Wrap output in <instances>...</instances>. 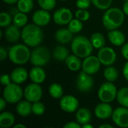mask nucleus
Returning a JSON list of instances; mask_svg holds the SVG:
<instances>
[{"label":"nucleus","mask_w":128,"mask_h":128,"mask_svg":"<svg viewBox=\"0 0 128 128\" xmlns=\"http://www.w3.org/2000/svg\"><path fill=\"white\" fill-rule=\"evenodd\" d=\"M123 11L126 16H128V1L125 2V3L123 5Z\"/></svg>","instance_id":"46"},{"label":"nucleus","mask_w":128,"mask_h":128,"mask_svg":"<svg viewBox=\"0 0 128 128\" xmlns=\"http://www.w3.org/2000/svg\"><path fill=\"white\" fill-rule=\"evenodd\" d=\"M44 32L40 26L36 24H28L24 26L21 38L24 44L30 47L40 46L44 40Z\"/></svg>","instance_id":"1"},{"label":"nucleus","mask_w":128,"mask_h":128,"mask_svg":"<svg viewBox=\"0 0 128 128\" xmlns=\"http://www.w3.org/2000/svg\"><path fill=\"white\" fill-rule=\"evenodd\" d=\"M79 100L73 95H66L61 98L60 107L67 113H73L77 111L79 108Z\"/></svg>","instance_id":"12"},{"label":"nucleus","mask_w":128,"mask_h":128,"mask_svg":"<svg viewBox=\"0 0 128 128\" xmlns=\"http://www.w3.org/2000/svg\"><path fill=\"white\" fill-rule=\"evenodd\" d=\"M75 16L76 19L82 22H86L89 20L90 13L87 10V9H79L76 11Z\"/></svg>","instance_id":"38"},{"label":"nucleus","mask_w":128,"mask_h":128,"mask_svg":"<svg viewBox=\"0 0 128 128\" xmlns=\"http://www.w3.org/2000/svg\"><path fill=\"white\" fill-rule=\"evenodd\" d=\"M22 32H20V28L14 24L8 26L4 32V36L6 40L10 43H16L21 38Z\"/></svg>","instance_id":"17"},{"label":"nucleus","mask_w":128,"mask_h":128,"mask_svg":"<svg viewBox=\"0 0 128 128\" xmlns=\"http://www.w3.org/2000/svg\"><path fill=\"white\" fill-rule=\"evenodd\" d=\"M17 8L20 12L28 14L30 13L34 8L33 0H19L17 2Z\"/></svg>","instance_id":"30"},{"label":"nucleus","mask_w":128,"mask_h":128,"mask_svg":"<svg viewBox=\"0 0 128 128\" xmlns=\"http://www.w3.org/2000/svg\"><path fill=\"white\" fill-rule=\"evenodd\" d=\"M123 1H124V2H128V0H123Z\"/></svg>","instance_id":"51"},{"label":"nucleus","mask_w":128,"mask_h":128,"mask_svg":"<svg viewBox=\"0 0 128 128\" xmlns=\"http://www.w3.org/2000/svg\"><path fill=\"white\" fill-rule=\"evenodd\" d=\"M122 56L128 61V43H126L123 45L122 48Z\"/></svg>","instance_id":"43"},{"label":"nucleus","mask_w":128,"mask_h":128,"mask_svg":"<svg viewBox=\"0 0 128 128\" xmlns=\"http://www.w3.org/2000/svg\"><path fill=\"white\" fill-rule=\"evenodd\" d=\"M45 106L40 101L32 104V113L36 116H42L45 112Z\"/></svg>","instance_id":"37"},{"label":"nucleus","mask_w":128,"mask_h":128,"mask_svg":"<svg viewBox=\"0 0 128 128\" xmlns=\"http://www.w3.org/2000/svg\"><path fill=\"white\" fill-rule=\"evenodd\" d=\"M49 93L50 96L55 99H60L63 96L64 90L62 86L58 83H52L49 88Z\"/></svg>","instance_id":"28"},{"label":"nucleus","mask_w":128,"mask_h":128,"mask_svg":"<svg viewBox=\"0 0 128 128\" xmlns=\"http://www.w3.org/2000/svg\"><path fill=\"white\" fill-rule=\"evenodd\" d=\"M54 22L58 26H65L73 20L72 11L67 8L58 9L53 15Z\"/></svg>","instance_id":"14"},{"label":"nucleus","mask_w":128,"mask_h":128,"mask_svg":"<svg viewBox=\"0 0 128 128\" xmlns=\"http://www.w3.org/2000/svg\"><path fill=\"white\" fill-rule=\"evenodd\" d=\"M60 1H63L64 2V1H67V0H60Z\"/></svg>","instance_id":"52"},{"label":"nucleus","mask_w":128,"mask_h":128,"mask_svg":"<svg viewBox=\"0 0 128 128\" xmlns=\"http://www.w3.org/2000/svg\"><path fill=\"white\" fill-rule=\"evenodd\" d=\"M82 28H83L82 21L78 19H73L68 24V29L73 34H76L80 32L82 30Z\"/></svg>","instance_id":"33"},{"label":"nucleus","mask_w":128,"mask_h":128,"mask_svg":"<svg viewBox=\"0 0 128 128\" xmlns=\"http://www.w3.org/2000/svg\"><path fill=\"white\" fill-rule=\"evenodd\" d=\"M124 13L118 8H110L103 16L102 22L108 31L115 30L122 26L124 21Z\"/></svg>","instance_id":"2"},{"label":"nucleus","mask_w":128,"mask_h":128,"mask_svg":"<svg viewBox=\"0 0 128 128\" xmlns=\"http://www.w3.org/2000/svg\"><path fill=\"white\" fill-rule=\"evenodd\" d=\"M51 53L46 47L38 46L31 52L30 62L34 66L44 67L49 63Z\"/></svg>","instance_id":"5"},{"label":"nucleus","mask_w":128,"mask_h":128,"mask_svg":"<svg viewBox=\"0 0 128 128\" xmlns=\"http://www.w3.org/2000/svg\"><path fill=\"white\" fill-rule=\"evenodd\" d=\"M56 40L62 44H68L73 40V33L68 28H60L55 34Z\"/></svg>","instance_id":"21"},{"label":"nucleus","mask_w":128,"mask_h":128,"mask_svg":"<svg viewBox=\"0 0 128 128\" xmlns=\"http://www.w3.org/2000/svg\"><path fill=\"white\" fill-rule=\"evenodd\" d=\"M116 99L122 106L128 108V88H122L118 91Z\"/></svg>","instance_id":"31"},{"label":"nucleus","mask_w":128,"mask_h":128,"mask_svg":"<svg viewBox=\"0 0 128 128\" xmlns=\"http://www.w3.org/2000/svg\"><path fill=\"white\" fill-rule=\"evenodd\" d=\"M2 1L8 4H14L17 3L19 0H2Z\"/></svg>","instance_id":"47"},{"label":"nucleus","mask_w":128,"mask_h":128,"mask_svg":"<svg viewBox=\"0 0 128 128\" xmlns=\"http://www.w3.org/2000/svg\"><path fill=\"white\" fill-rule=\"evenodd\" d=\"M33 22L40 27L47 26L51 21V16L49 10L44 9L35 11L32 16Z\"/></svg>","instance_id":"16"},{"label":"nucleus","mask_w":128,"mask_h":128,"mask_svg":"<svg viewBox=\"0 0 128 128\" xmlns=\"http://www.w3.org/2000/svg\"><path fill=\"white\" fill-rule=\"evenodd\" d=\"M94 86V80L92 75L88 74L85 71H82L76 79V87L82 92H87L92 89Z\"/></svg>","instance_id":"11"},{"label":"nucleus","mask_w":128,"mask_h":128,"mask_svg":"<svg viewBox=\"0 0 128 128\" xmlns=\"http://www.w3.org/2000/svg\"><path fill=\"white\" fill-rule=\"evenodd\" d=\"M92 2L99 10H106L111 7L112 0H92Z\"/></svg>","instance_id":"34"},{"label":"nucleus","mask_w":128,"mask_h":128,"mask_svg":"<svg viewBox=\"0 0 128 128\" xmlns=\"http://www.w3.org/2000/svg\"><path fill=\"white\" fill-rule=\"evenodd\" d=\"M7 56H8V52H7L6 49L3 46H1L0 47V60H1V62H3L7 58Z\"/></svg>","instance_id":"41"},{"label":"nucleus","mask_w":128,"mask_h":128,"mask_svg":"<svg viewBox=\"0 0 128 128\" xmlns=\"http://www.w3.org/2000/svg\"><path fill=\"white\" fill-rule=\"evenodd\" d=\"M16 111L22 117H28L32 112V103L28 100L20 101L16 107Z\"/></svg>","instance_id":"22"},{"label":"nucleus","mask_w":128,"mask_h":128,"mask_svg":"<svg viewBox=\"0 0 128 128\" xmlns=\"http://www.w3.org/2000/svg\"><path fill=\"white\" fill-rule=\"evenodd\" d=\"M123 75H124V77L126 79V80L128 81V61L124 65V68H123Z\"/></svg>","instance_id":"45"},{"label":"nucleus","mask_w":128,"mask_h":128,"mask_svg":"<svg viewBox=\"0 0 128 128\" xmlns=\"http://www.w3.org/2000/svg\"><path fill=\"white\" fill-rule=\"evenodd\" d=\"M98 57L100 63L104 66H112L116 61L117 55L115 50L111 47H103L100 49Z\"/></svg>","instance_id":"9"},{"label":"nucleus","mask_w":128,"mask_h":128,"mask_svg":"<svg viewBox=\"0 0 128 128\" xmlns=\"http://www.w3.org/2000/svg\"><path fill=\"white\" fill-rule=\"evenodd\" d=\"M29 76L28 71L23 68H15L10 74V77L12 80V82L16 84H22L26 81Z\"/></svg>","instance_id":"20"},{"label":"nucleus","mask_w":128,"mask_h":128,"mask_svg":"<svg viewBox=\"0 0 128 128\" xmlns=\"http://www.w3.org/2000/svg\"><path fill=\"white\" fill-rule=\"evenodd\" d=\"M112 128V126L110 125V124H103V125H100V128Z\"/></svg>","instance_id":"49"},{"label":"nucleus","mask_w":128,"mask_h":128,"mask_svg":"<svg viewBox=\"0 0 128 128\" xmlns=\"http://www.w3.org/2000/svg\"><path fill=\"white\" fill-rule=\"evenodd\" d=\"M104 75L105 79L108 82H116L117 79L118 78V72L117 69L112 66H108L105 69Z\"/></svg>","instance_id":"29"},{"label":"nucleus","mask_w":128,"mask_h":128,"mask_svg":"<svg viewBox=\"0 0 128 128\" xmlns=\"http://www.w3.org/2000/svg\"><path fill=\"white\" fill-rule=\"evenodd\" d=\"M15 123V116L10 112H2L0 114V127L8 128L12 127Z\"/></svg>","instance_id":"25"},{"label":"nucleus","mask_w":128,"mask_h":128,"mask_svg":"<svg viewBox=\"0 0 128 128\" xmlns=\"http://www.w3.org/2000/svg\"><path fill=\"white\" fill-rule=\"evenodd\" d=\"M67 67L71 71L76 72L80 70L82 68V62L80 60V58L76 55H69V56L64 61Z\"/></svg>","instance_id":"23"},{"label":"nucleus","mask_w":128,"mask_h":128,"mask_svg":"<svg viewBox=\"0 0 128 128\" xmlns=\"http://www.w3.org/2000/svg\"><path fill=\"white\" fill-rule=\"evenodd\" d=\"M113 122L120 128H128V108L118 107L113 112L112 116Z\"/></svg>","instance_id":"13"},{"label":"nucleus","mask_w":128,"mask_h":128,"mask_svg":"<svg viewBox=\"0 0 128 128\" xmlns=\"http://www.w3.org/2000/svg\"><path fill=\"white\" fill-rule=\"evenodd\" d=\"M92 3V0H77L76 5L79 9H88Z\"/></svg>","instance_id":"39"},{"label":"nucleus","mask_w":128,"mask_h":128,"mask_svg":"<svg viewBox=\"0 0 128 128\" xmlns=\"http://www.w3.org/2000/svg\"><path fill=\"white\" fill-rule=\"evenodd\" d=\"M12 22V16L10 14L2 12L0 14V26L2 28H7Z\"/></svg>","instance_id":"35"},{"label":"nucleus","mask_w":128,"mask_h":128,"mask_svg":"<svg viewBox=\"0 0 128 128\" xmlns=\"http://www.w3.org/2000/svg\"><path fill=\"white\" fill-rule=\"evenodd\" d=\"M92 119V112L87 108H80L76 113V121L82 126L89 123Z\"/></svg>","instance_id":"24"},{"label":"nucleus","mask_w":128,"mask_h":128,"mask_svg":"<svg viewBox=\"0 0 128 128\" xmlns=\"http://www.w3.org/2000/svg\"><path fill=\"white\" fill-rule=\"evenodd\" d=\"M8 57L10 62L15 64H25L31 58V52L27 45L16 44L8 50Z\"/></svg>","instance_id":"4"},{"label":"nucleus","mask_w":128,"mask_h":128,"mask_svg":"<svg viewBox=\"0 0 128 128\" xmlns=\"http://www.w3.org/2000/svg\"><path fill=\"white\" fill-rule=\"evenodd\" d=\"M7 103L8 102L6 101V100L4 98H0V111H2V112L4 111V110L7 106Z\"/></svg>","instance_id":"44"},{"label":"nucleus","mask_w":128,"mask_h":128,"mask_svg":"<svg viewBox=\"0 0 128 128\" xmlns=\"http://www.w3.org/2000/svg\"><path fill=\"white\" fill-rule=\"evenodd\" d=\"M81 127H82V125L80 124L77 122H70L64 126V128H80Z\"/></svg>","instance_id":"42"},{"label":"nucleus","mask_w":128,"mask_h":128,"mask_svg":"<svg viewBox=\"0 0 128 128\" xmlns=\"http://www.w3.org/2000/svg\"><path fill=\"white\" fill-rule=\"evenodd\" d=\"M14 128H26V126L25 125H23V124H16V125H14Z\"/></svg>","instance_id":"50"},{"label":"nucleus","mask_w":128,"mask_h":128,"mask_svg":"<svg viewBox=\"0 0 128 128\" xmlns=\"http://www.w3.org/2000/svg\"><path fill=\"white\" fill-rule=\"evenodd\" d=\"M29 77L32 82L41 84L45 81L46 74L42 67L34 66L29 72Z\"/></svg>","instance_id":"18"},{"label":"nucleus","mask_w":128,"mask_h":128,"mask_svg":"<svg viewBox=\"0 0 128 128\" xmlns=\"http://www.w3.org/2000/svg\"><path fill=\"white\" fill-rule=\"evenodd\" d=\"M0 82H1V83H2V85L4 86H8V85L10 84L11 82H12L10 75L9 76V75H8V74H3V75L1 76Z\"/></svg>","instance_id":"40"},{"label":"nucleus","mask_w":128,"mask_h":128,"mask_svg":"<svg viewBox=\"0 0 128 128\" xmlns=\"http://www.w3.org/2000/svg\"><path fill=\"white\" fill-rule=\"evenodd\" d=\"M14 24L16 26L19 28H22L26 26L27 22H28V16L25 13L22 12H19L16 15L14 16L13 19Z\"/></svg>","instance_id":"32"},{"label":"nucleus","mask_w":128,"mask_h":128,"mask_svg":"<svg viewBox=\"0 0 128 128\" xmlns=\"http://www.w3.org/2000/svg\"><path fill=\"white\" fill-rule=\"evenodd\" d=\"M90 40H91L92 44L94 46V48L98 49V50H100V49L104 47L105 46V44H106L105 38L100 32H95V33H94L92 35V37L90 38Z\"/></svg>","instance_id":"26"},{"label":"nucleus","mask_w":128,"mask_h":128,"mask_svg":"<svg viewBox=\"0 0 128 128\" xmlns=\"http://www.w3.org/2000/svg\"><path fill=\"white\" fill-rule=\"evenodd\" d=\"M24 97L26 100L32 104L40 101L43 97V88L40 84L33 82L25 88Z\"/></svg>","instance_id":"8"},{"label":"nucleus","mask_w":128,"mask_h":128,"mask_svg":"<svg viewBox=\"0 0 128 128\" xmlns=\"http://www.w3.org/2000/svg\"><path fill=\"white\" fill-rule=\"evenodd\" d=\"M40 7L46 10H51L56 5V0H38Z\"/></svg>","instance_id":"36"},{"label":"nucleus","mask_w":128,"mask_h":128,"mask_svg":"<svg viewBox=\"0 0 128 128\" xmlns=\"http://www.w3.org/2000/svg\"><path fill=\"white\" fill-rule=\"evenodd\" d=\"M118 90L113 82H106L101 85L98 90V98L101 102L111 103L117 98Z\"/></svg>","instance_id":"7"},{"label":"nucleus","mask_w":128,"mask_h":128,"mask_svg":"<svg viewBox=\"0 0 128 128\" xmlns=\"http://www.w3.org/2000/svg\"><path fill=\"white\" fill-rule=\"evenodd\" d=\"M52 56L57 61L64 62L69 56V51L66 47L63 46H58L54 49Z\"/></svg>","instance_id":"27"},{"label":"nucleus","mask_w":128,"mask_h":128,"mask_svg":"<svg viewBox=\"0 0 128 128\" xmlns=\"http://www.w3.org/2000/svg\"><path fill=\"white\" fill-rule=\"evenodd\" d=\"M101 64H102L100 63L98 57L89 56L84 58V61L82 62V69L88 74L94 75L100 70Z\"/></svg>","instance_id":"10"},{"label":"nucleus","mask_w":128,"mask_h":128,"mask_svg":"<svg viewBox=\"0 0 128 128\" xmlns=\"http://www.w3.org/2000/svg\"><path fill=\"white\" fill-rule=\"evenodd\" d=\"M108 38L110 43L116 46H120L124 45L126 40L124 34L122 32L118 31L117 29L109 31Z\"/></svg>","instance_id":"19"},{"label":"nucleus","mask_w":128,"mask_h":128,"mask_svg":"<svg viewBox=\"0 0 128 128\" xmlns=\"http://www.w3.org/2000/svg\"><path fill=\"white\" fill-rule=\"evenodd\" d=\"M113 109L109 103H104L102 102L101 104H99L96 106L94 109V114L97 118L105 120L111 118L113 114Z\"/></svg>","instance_id":"15"},{"label":"nucleus","mask_w":128,"mask_h":128,"mask_svg":"<svg viewBox=\"0 0 128 128\" xmlns=\"http://www.w3.org/2000/svg\"><path fill=\"white\" fill-rule=\"evenodd\" d=\"M94 46L91 40L82 35H79L74 38L72 40L71 50L74 55L80 58H85L92 55Z\"/></svg>","instance_id":"3"},{"label":"nucleus","mask_w":128,"mask_h":128,"mask_svg":"<svg viewBox=\"0 0 128 128\" xmlns=\"http://www.w3.org/2000/svg\"><path fill=\"white\" fill-rule=\"evenodd\" d=\"M82 128H93V125H92V124H90L89 123H87V124H83L82 126Z\"/></svg>","instance_id":"48"},{"label":"nucleus","mask_w":128,"mask_h":128,"mask_svg":"<svg viewBox=\"0 0 128 128\" xmlns=\"http://www.w3.org/2000/svg\"><path fill=\"white\" fill-rule=\"evenodd\" d=\"M24 92L19 84L11 82L3 90V98L8 104H18L22 98Z\"/></svg>","instance_id":"6"}]
</instances>
